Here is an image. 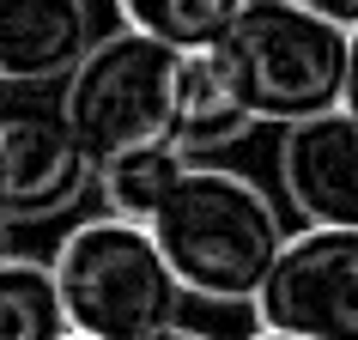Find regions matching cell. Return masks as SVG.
<instances>
[{"instance_id": "9", "label": "cell", "mask_w": 358, "mask_h": 340, "mask_svg": "<svg viewBox=\"0 0 358 340\" xmlns=\"http://www.w3.org/2000/svg\"><path fill=\"white\" fill-rule=\"evenodd\" d=\"M255 128V110L243 104V92L231 85V73L219 67L213 49H194L182 67V115H176V146L189 158H207L219 146H237Z\"/></svg>"}, {"instance_id": "5", "label": "cell", "mask_w": 358, "mask_h": 340, "mask_svg": "<svg viewBox=\"0 0 358 340\" xmlns=\"http://www.w3.org/2000/svg\"><path fill=\"white\" fill-rule=\"evenodd\" d=\"M0 152L13 225H43L73 213L97 183V164L79 140L61 85H6L0 97Z\"/></svg>"}, {"instance_id": "14", "label": "cell", "mask_w": 358, "mask_h": 340, "mask_svg": "<svg viewBox=\"0 0 358 340\" xmlns=\"http://www.w3.org/2000/svg\"><path fill=\"white\" fill-rule=\"evenodd\" d=\"M346 110L358 115V24H352V79H346Z\"/></svg>"}, {"instance_id": "12", "label": "cell", "mask_w": 358, "mask_h": 340, "mask_svg": "<svg viewBox=\"0 0 358 340\" xmlns=\"http://www.w3.org/2000/svg\"><path fill=\"white\" fill-rule=\"evenodd\" d=\"M182 170H189V152L182 146H146V152H122L115 164H103L97 170V189H103L110 213L152 219L164 207V194L182 183Z\"/></svg>"}, {"instance_id": "16", "label": "cell", "mask_w": 358, "mask_h": 340, "mask_svg": "<svg viewBox=\"0 0 358 340\" xmlns=\"http://www.w3.org/2000/svg\"><path fill=\"white\" fill-rule=\"evenodd\" d=\"M152 340H207V334H194V328H182V322H176V328H164V334H152Z\"/></svg>"}, {"instance_id": "8", "label": "cell", "mask_w": 358, "mask_h": 340, "mask_svg": "<svg viewBox=\"0 0 358 340\" xmlns=\"http://www.w3.org/2000/svg\"><path fill=\"white\" fill-rule=\"evenodd\" d=\"M92 43L85 0H0V85H67Z\"/></svg>"}, {"instance_id": "11", "label": "cell", "mask_w": 358, "mask_h": 340, "mask_svg": "<svg viewBox=\"0 0 358 340\" xmlns=\"http://www.w3.org/2000/svg\"><path fill=\"white\" fill-rule=\"evenodd\" d=\"M115 13H122V24L194 55V49H219L231 19L243 13V0H115Z\"/></svg>"}, {"instance_id": "4", "label": "cell", "mask_w": 358, "mask_h": 340, "mask_svg": "<svg viewBox=\"0 0 358 340\" xmlns=\"http://www.w3.org/2000/svg\"><path fill=\"white\" fill-rule=\"evenodd\" d=\"M182 67H189L182 49H170V43L146 37L134 24L92 43V55L73 67L61 97H67V115H73V128L97 170L115 164L122 152L176 146Z\"/></svg>"}, {"instance_id": "15", "label": "cell", "mask_w": 358, "mask_h": 340, "mask_svg": "<svg viewBox=\"0 0 358 340\" xmlns=\"http://www.w3.org/2000/svg\"><path fill=\"white\" fill-rule=\"evenodd\" d=\"M13 225V201H6V152H0V231Z\"/></svg>"}, {"instance_id": "10", "label": "cell", "mask_w": 358, "mask_h": 340, "mask_svg": "<svg viewBox=\"0 0 358 340\" xmlns=\"http://www.w3.org/2000/svg\"><path fill=\"white\" fill-rule=\"evenodd\" d=\"M67 304H61L55 267L31 262V255H6L0 262V340H67Z\"/></svg>"}, {"instance_id": "2", "label": "cell", "mask_w": 358, "mask_h": 340, "mask_svg": "<svg viewBox=\"0 0 358 340\" xmlns=\"http://www.w3.org/2000/svg\"><path fill=\"white\" fill-rule=\"evenodd\" d=\"M219 67L243 92L255 122H310L346 110L352 79V24H334L298 0H243L219 37Z\"/></svg>"}, {"instance_id": "3", "label": "cell", "mask_w": 358, "mask_h": 340, "mask_svg": "<svg viewBox=\"0 0 358 340\" xmlns=\"http://www.w3.org/2000/svg\"><path fill=\"white\" fill-rule=\"evenodd\" d=\"M55 285L73 334L85 340H152L176 328L182 292L164 243L146 219H85L55 249Z\"/></svg>"}, {"instance_id": "17", "label": "cell", "mask_w": 358, "mask_h": 340, "mask_svg": "<svg viewBox=\"0 0 358 340\" xmlns=\"http://www.w3.org/2000/svg\"><path fill=\"white\" fill-rule=\"evenodd\" d=\"M255 340H303V334H280V328H262Z\"/></svg>"}, {"instance_id": "7", "label": "cell", "mask_w": 358, "mask_h": 340, "mask_svg": "<svg viewBox=\"0 0 358 340\" xmlns=\"http://www.w3.org/2000/svg\"><path fill=\"white\" fill-rule=\"evenodd\" d=\"M280 183L310 225H358V115L328 110L292 122L280 140Z\"/></svg>"}, {"instance_id": "13", "label": "cell", "mask_w": 358, "mask_h": 340, "mask_svg": "<svg viewBox=\"0 0 358 340\" xmlns=\"http://www.w3.org/2000/svg\"><path fill=\"white\" fill-rule=\"evenodd\" d=\"M298 6H310V13H322L334 24H358V0H298Z\"/></svg>"}, {"instance_id": "1", "label": "cell", "mask_w": 358, "mask_h": 340, "mask_svg": "<svg viewBox=\"0 0 358 340\" xmlns=\"http://www.w3.org/2000/svg\"><path fill=\"white\" fill-rule=\"evenodd\" d=\"M146 225L158 231L176 280L207 304L262 298V285L273 280V267L292 243L273 194L219 164H189Z\"/></svg>"}, {"instance_id": "6", "label": "cell", "mask_w": 358, "mask_h": 340, "mask_svg": "<svg viewBox=\"0 0 358 340\" xmlns=\"http://www.w3.org/2000/svg\"><path fill=\"white\" fill-rule=\"evenodd\" d=\"M262 322L303 340H358V225H310L262 285Z\"/></svg>"}, {"instance_id": "18", "label": "cell", "mask_w": 358, "mask_h": 340, "mask_svg": "<svg viewBox=\"0 0 358 340\" xmlns=\"http://www.w3.org/2000/svg\"><path fill=\"white\" fill-rule=\"evenodd\" d=\"M67 340H85V334H67Z\"/></svg>"}]
</instances>
